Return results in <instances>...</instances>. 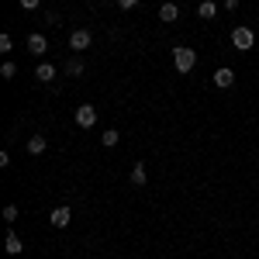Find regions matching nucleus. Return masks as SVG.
Instances as JSON below:
<instances>
[{"label": "nucleus", "mask_w": 259, "mask_h": 259, "mask_svg": "<svg viewBox=\"0 0 259 259\" xmlns=\"http://www.w3.org/2000/svg\"><path fill=\"white\" fill-rule=\"evenodd\" d=\"M173 66H177V73H190V69L197 66V52L187 49V45H177V49H173Z\"/></svg>", "instance_id": "nucleus-1"}, {"label": "nucleus", "mask_w": 259, "mask_h": 259, "mask_svg": "<svg viewBox=\"0 0 259 259\" xmlns=\"http://www.w3.org/2000/svg\"><path fill=\"white\" fill-rule=\"evenodd\" d=\"M232 45H235L239 52H249V49L256 45V35H252V28H235V31H232Z\"/></svg>", "instance_id": "nucleus-2"}, {"label": "nucleus", "mask_w": 259, "mask_h": 259, "mask_svg": "<svg viewBox=\"0 0 259 259\" xmlns=\"http://www.w3.org/2000/svg\"><path fill=\"white\" fill-rule=\"evenodd\" d=\"M76 124H80V128H94V124H97V107H94V104H80V107H76Z\"/></svg>", "instance_id": "nucleus-3"}, {"label": "nucleus", "mask_w": 259, "mask_h": 259, "mask_svg": "<svg viewBox=\"0 0 259 259\" xmlns=\"http://www.w3.org/2000/svg\"><path fill=\"white\" fill-rule=\"evenodd\" d=\"M90 41H94V35H90L87 28H76V31L69 35V49H73V52H83V49H90Z\"/></svg>", "instance_id": "nucleus-4"}, {"label": "nucleus", "mask_w": 259, "mask_h": 259, "mask_svg": "<svg viewBox=\"0 0 259 259\" xmlns=\"http://www.w3.org/2000/svg\"><path fill=\"white\" fill-rule=\"evenodd\" d=\"M49 221H52V225H56V228H66V225H69V221H73V211H69V207H66V204H62V207H56V211H52V214H49Z\"/></svg>", "instance_id": "nucleus-5"}, {"label": "nucleus", "mask_w": 259, "mask_h": 259, "mask_svg": "<svg viewBox=\"0 0 259 259\" xmlns=\"http://www.w3.org/2000/svg\"><path fill=\"white\" fill-rule=\"evenodd\" d=\"M28 52H31V56H45V52H49L45 35H28Z\"/></svg>", "instance_id": "nucleus-6"}, {"label": "nucleus", "mask_w": 259, "mask_h": 259, "mask_svg": "<svg viewBox=\"0 0 259 259\" xmlns=\"http://www.w3.org/2000/svg\"><path fill=\"white\" fill-rule=\"evenodd\" d=\"M232 83H235V73H232L228 66L214 69V87H221V90H225V87H232Z\"/></svg>", "instance_id": "nucleus-7"}, {"label": "nucleus", "mask_w": 259, "mask_h": 259, "mask_svg": "<svg viewBox=\"0 0 259 259\" xmlns=\"http://www.w3.org/2000/svg\"><path fill=\"white\" fill-rule=\"evenodd\" d=\"M52 76H56V66L52 62H41L38 69H35V80L38 83H52Z\"/></svg>", "instance_id": "nucleus-8"}, {"label": "nucleus", "mask_w": 259, "mask_h": 259, "mask_svg": "<svg viewBox=\"0 0 259 259\" xmlns=\"http://www.w3.org/2000/svg\"><path fill=\"white\" fill-rule=\"evenodd\" d=\"M145 180H149L145 162H135V166H132V187H145Z\"/></svg>", "instance_id": "nucleus-9"}, {"label": "nucleus", "mask_w": 259, "mask_h": 259, "mask_svg": "<svg viewBox=\"0 0 259 259\" xmlns=\"http://www.w3.org/2000/svg\"><path fill=\"white\" fill-rule=\"evenodd\" d=\"M45 145H49V142H45V135H31V142H28V152H31V156H41V152H45Z\"/></svg>", "instance_id": "nucleus-10"}, {"label": "nucleus", "mask_w": 259, "mask_h": 259, "mask_svg": "<svg viewBox=\"0 0 259 259\" xmlns=\"http://www.w3.org/2000/svg\"><path fill=\"white\" fill-rule=\"evenodd\" d=\"M177 18H180L177 4H162V7H159V21H177Z\"/></svg>", "instance_id": "nucleus-11"}, {"label": "nucleus", "mask_w": 259, "mask_h": 259, "mask_svg": "<svg viewBox=\"0 0 259 259\" xmlns=\"http://www.w3.org/2000/svg\"><path fill=\"white\" fill-rule=\"evenodd\" d=\"M4 249H7L11 256H18V252H21V239L14 235V232H7V239H4Z\"/></svg>", "instance_id": "nucleus-12"}, {"label": "nucleus", "mask_w": 259, "mask_h": 259, "mask_svg": "<svg viewBox=\"0 0 259 259\" xmlns=\"http://www.w3.org/2000/svg\"><path fill=\"white\" fill-rule=\"evenodd\" d=\"M197 14H200V18H204V21H211V18H214V14H218V7H214V0H204V4H200V7H197Z\"/></svg>", "instance_id": "nucleus-13"}, {"label": "nucleus", "mask_w": 259, "mask_h": 259, "mask_svg": "<svg viewBox=\"0 0 259 259\" xmlns=\"http://www.w3.org/2000/svg\"><path fill=\"white\" fill-rule=\"evenodd\" d=\"M66 76H83V62L73 56V59L66 62Z\"/></svg>", "instance_id": "nucleus-14"}, {"label": "nucleus", "mask_w": 259, "mask_h": 259, "mask_svg": "<svg viewBox=\"0 0 259 259\" xmlns=\"http://www.w3.org/2000/svg\"><path fill=\"white\" fill-rule=\"evenodd\" d=\"M118 132H114V128H111V132H104V149H114V145H118Z\"/></svg>", "instance_id": "nucleus-15"}, {"label": "nucleus", "mask_w": 259, "mask_h": 259, "mask_svg": "<svg viewBox=\"0 0 259 259\" xmlns=\"http://www.w3.org/2000/svg\"><path fill=\"white\" fill-rule=\"evenodd\" d=\"M14 73H18L14 62H4V66H0V76H4V80H14Z\"/></svg>", "instance_id": "nucleus-16"}, {"label": "nucleus", "mask_w": 259, "mask_h": 259, "mask_svg": "<svg viewBox=\"0 0 259 259\" xmlns=\"http://www.w3.org/2000/svg\"><path fill=\"white\" fill-rule=\"evenodd\" d=\"M4 221H7V225H14V221H18V207H14V204H7V207H4Z\"/></svg>", "instance_id": "nucleus-17"}, {"label": "nucleus", "mask_w": 259, "mask_h": 259, "mask_svg": "<svg viewBox=\"0 0 259 259\" xmlns=\"http://www.w3.org/2000/svg\"><path fill=\"white\" fill-rule=\"evenodd\" d=\"M11 45H14L11 35H0V52H11Z\"/></svg>", "instance_id": "nucleus-18"}, {"label": "nucleus", "mask_w": 259, "mask_h": 259, "mask_svg": "<svg viewBox=\"0 0 259 259\" xmlns=\"http://www.w3.org/2000/svg\"><path fill=\"white\" fill-rule=\"evenodd\" d=\"M135 4H139V0H118V7H121V11H132Z\"/></svg>", "instance_id": "nucleus-19"}, {"label": "nucleus", "mask_w": 259, "mask_h": 259, "mask_svg": "<svg viewBox=\"0 0 259 259\" xmlns=\"http://www.w3.org/2000/svg\"><path fill=\"white\" fill-rule=\"evenodd\" d=\"M21 7H24V11H35V7H38V0H21Z\"/></svg>", "instance_id": "nucleus-20"}]
</instances>
